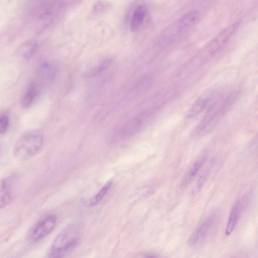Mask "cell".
<instances>
[{
  "mask_svg": "<svg viewBox=\"0 0 258 258\" xmlns=\"http://www.w3.org/2000/svg\"><path fill=\"white\" fill-rule=\"evenodd\" d=\"M239 24V22H236L223 30L201 50L195 60L198 62H204L214 56L232 37Z\"/></svg>",
  "mask_w": 258,
  "mask_h": 258,
  "instance_id": "cell-4",
  "label": "cell"
},
{
  "mask_svg": "<svg viewBox=\"0 0 258 258\" xmlns=\"http://www.w3.org/2000/svg\"><path fill=\"white\" fill-rule=\"evenodd\" d=\"M57 221L55 215H49L41 219L30 230L29 239L36 242L49 234L54 229Z\"/></svg>",
  "mask_w": 258,
  "mask_h": 258,
  "instance_id": "cell-8",
  "label": "cell"
},
{
  "mask_svg": "<svg viewBox=\"0 0 258 258\" xmlns=\"http://www.w3.org/2000/svg\"><path fill=\"white\" fill-rule=\"evenodd\" d=\"M35 46L34 44L28 43L24 46L20 51V55L24 59L28 58L34 51Z\"/></svg>",
  "mask_w": 258,
  "mask_h": 258,
  "instance_id": "cell-15",
  "label": "cell"
},
{
  "mask_svg": "<svg viewBox=\"0 0 258 258\" xmlns=\"http://www.w3.org/2000/svg\"><path fill=\"white\" fill-rule=\"evenodd\" d=\"M39 90L37 84H31L24 93L21 99V105L24 108H28L34 102L39 95Z\"/></svg>",
  "mask_w": 258,
  "mask_h": 258,
  "instance_id": "cell-12",
  "label": "cell"
},
{
  "mask_svg": "<svg viewBox=\"0 0 258 258\" xmlns=\"http://www.w3.org/2000/svg\"><path fill=\"white\" fill-rule=\"evenodd\" d=\"M18 180L14 175H9L0 180V209L9 205L15 198Z\"/></svg>",
  "mask_w": 258,
  "mask_h": 258,
  "instance_id": "cell-7",
  "label": "cell"
},
{
  "mask_svg": "<svg viewBox=\"0 0 258 258\" xmlns=\"http://www.w3.org/2000/svg\"><path fill=\"white\" fill-rule=\"evenodd\" d=\"M147 14V10L143 6L137 7L131 17L130 27L132 31L138 30L143 25Z\"/></svg>",
  "mask_w": 258,
  "mask_h": 258,
  "instance_id": "cell-11",
  "label": "cell"
},
{
  "mask_svg": "<svg viewBox=\"0 0 258 258\" xmlns=\"http://www.w3.org/2000/svg\"><path fill=\"white\" fill-rule=\"evenodd\" d=\"M214 95L215 93L211 92H207L202 95L188 110L187 117L191 118L195 117L201 113L206 108H208L214 100Z\"/></svg>",
  "mask_w": 258,
  "mask_h": 258,
  "instance_id": "cell-9",
  "label": "cell"
},
{
  "mask_svg": "<svg viewBox=\"0 0 258 258\" xmlns=\"http://www.w3.org/2000/svg\"><path fill=\"white\" fill-rule=\"evenodd\" d=\"M236 98V93L227 92L215 98L207 108L205 115L194 129V134L202 136L208 134L216 126Z\"/></svg>",
  "mask_w": 258,
  "mask_h": 258,
  "instance_id": "cell-1",
  "label": "cell"
},
{
  "mask_svg": "<svg viewBox=\"0 0 258 258\" xmlns=\"http://www.w3.org/2000/svg\"><path fill=\"white\" fill-rule=\"evenodd\" d=\"M80 230L77 225L70 224L58 233L48 252V257L58 258L75 248L80 238Z\"/></svg>",
  "mask_w": 258,
  "mask_h": 258,
  "instance_id": "cell-2",
  "label": "cell"
},
{
  "mask_svg": "<svg viewBox=\"0 0 258 258\" xmlns=\"http://www.w3.org/2000/svg\"><path fill=\"white\" fill-rule=\"evenodd\" d=\"M206 159V157L204 156L200 157L195 162L189 169L181 185V187L182 188L185 187L189 183H190L203 165Z\"/></svg>",
  "mask_w": 258,
  "mask_h": 258,
  "instance_id": "cell-13",
  "label": "cell"
},
{
  "mask_svg": "<svg viewBox=\"0 0 258 258\" xmlns=\"http://www.w3.org/2000/svg\"><path fill=\"white\" fill-rule=\"evenodd\" d=\"M246 201L245 197H243L241 199H238L233 206L227 223L225 231L226 235H230L234 230Z\"/></svg>",
  "mask_w": 258,
  "mask_h": 258,
  "instance_id": "cell-10",
  "label": "cell"
},
{
  "mask_svg": "<svg viewBox=\"0 0 258 258\" xmlns=\"http://www.w3.org/2000/svg\"><path fill=\"white\" fill-rule=\"evenodd\" d=\"M209 169H207V170L205 171L199 178L197 184L192 189L193 194H196L201 189L207 177Z\"/></svg>",
  "mask_w": 258,
  "mask_h": 258,
  "instance_id": "cell-16",
  "label": "cell"
},
{
  "mask_svg": "<svg viewBox=\"0 0 258 258\" xmlns=\"http://www.w3.org/2000/svg\"><path fill=\"white\" fill-rule=\"evenodd\" d=\"M112 182L108 181L100 189V190L94 195L90 201V205L95 206L98 204L106 195L111 187Z\"/></svg>",
  "mask_w": 258,
  "mask_h": 258,
  "instance_id": "cell-14",
  "label": "cell"
},
{
  "mask_svg": "<svg viewBox=\"0 0 258 258\" xmlns=\"http://www.w3.org/2000/svg\"><path fill=\"white\" fill-rule=\"evenodd\" d=\"M196 11L188 12L169 25L163 32V42L169 43L180 37L193 26L197 21Z\"/></svg>",
  "mask_w": 258,
  "mask_h": 258,
  "instance_id": "cell-5",
  "label": "cell"
},
{
  "mask_svg": "<svg viewBox=\"0 0 258 258\" xmlns=\"http://www.w3.org/2000/svg\"><path fill=\"white\" fill-rule=\"evenodd\" d=\"M219 216L213 212L207 216L197 226L188 239L191 246L200 244L211 234L217 225Z\"/></svg>",
  "mask_w": 258,
  "mask_h": 258,
  "instance_id": "cell-6",
  "label": "cell"
},
{
  "mask_svg": "<svg viewBox=\"0 0 258 258\" xmlns=\"http://www.w3.org/2000/svg\"><path fill=\"white\" fill-rule=\"evenodd\" d=\"M9 119L7 115L0 117V134L5 133L9 126Z\"/></svg>",
  "mask_w": 258,
  "mask_h": 258,
  "instance_id": "cell-17",
  "label": "cell"
},
{
  "mask_svg": "<svg viewBox=\"0 0 258 258\" xmlns=\"http://www.w3.org/2000/svg\"><path fill=\"white\" fill-rule=\"evenodd\" d=\"M43 142V137L40 134H25L16 142L13 149V154L19 160H27L39 152L42 147Z\"/></svg>",
  "mask_w": 258,
  "mask_h": 258,
  "instance_id": "cell-3",
  "label": "cell"
},
{
  "mask_svg": "<svg viewBox=\"0 0 258 258\" xmlns=\"http://www.w3.org/2000/svg\"><path fill=\"white\" fill-rule=\"evenodd\" d=\"M108 8V4L106 3L101 1L97 3L93 8L94 11L97 13H100L104 11Z\"/></svg>",
  "mask_w": 258,
  "mask_h": 258,
  "instance_id": "cell-18",
  "label": "cell"
}]
</instances>
